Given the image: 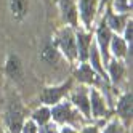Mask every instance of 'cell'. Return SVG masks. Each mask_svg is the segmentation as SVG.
Listing matches in <instances>:
<instances>
[{
    "mask_svg": "<svg viewBox=\"0 0 133 133\" xmlns=\"http://www.w3.org/2000/svg\"><path fill=\"white\" fill-rule=\"evenodd\" d=\"M42 61L48 63V64H53L58 61V50L53 43H46L42 50Z\"/></svg>",
    "mask_w": 133,
    "mask_h": 133,
    "instance_id": "obj_17",
    "label": "cell"
},
{
    "mask_svg": "<svg viewBox=\"0 0 133 133\" xmlns=\"http://www.w3.org/2000/svg\"><path fill=\"white\" fill-rule=\"evenodd\" d=\"M75 75H77V79H79V80L87 82V83H98V82H99L98 75L95 74V71L91 69V66H88L87 63H82V66L77 69Z\"/></svg>",
    "mask_w": 133,
    "mask_h": 133,
    "instance_id": "obj_13",
    "label": "cell"
},
{
    "mask_svg": "<svg viewBox=\"0 0 133 133\" xmlns=\"http://www.w3.org/2000/svg\"><path fill=\"white\" fill-rule=\"evenodd\" d=\"M21 133H39V128H37L34 120H27L26 123H23Z\"/></svg>",
    "mask_w": 133,
    "mask_h": 133,
    "instance_id": "obj_22",
    "label": "cell"
},
{
    "mask_svg": "<svg viewBox=\"0 0 133 133\" xmlns=\"http://www.w3.org/2000/svg\"><path fill=\"white\" fill-rule=\"evenodd\" d=\"M116 8L122 13H127L131 10V0H116Z\"/></svg>",
    "mask_w": 133,
    "mask_h": 133,
    "instance_id": "obj_21",
    "label": "cell"
},
{
    "mask_svg": "<svg viewBox=\"0 0 133 133\" xmlns=\"http://www.w3.org/2000/svg\"><path fill=\"white\" fill-rule=\"evenodd\" d=\"M90 43H91V35L90 34L77 32V35H75V45H77V56L80 58L82 63H85V61L88 59Z\"/></svg>",
    "mask_w": 133,
    "mask_h": 133,
    "instance_id": "obj_8",
    "label": "cell"
},
{
    "mask_svg": "<svg viewBox=\"0 0 133 133\" xmlns=\"http://www.w3.org/2000/svg\"><path fill=\"white\" fill-rule=\"evenodd\" d=\"M51 117L59 122V123H80V117H79V112L74 111L71 108L69 103H63V104H55L53 111H50Z\"/></svg>",
    "mask_w": 133,
    "mask_h": 133,
    "instance_id": "obj_1",
    "label": "cell"
},
{
    "mask_svg": "<svg viewBox=\"0 0 133 133\" xmlns=\"http://www.w3.org/2000/svg\"><path fill=\"white\" fill-rule=\"evenodd\" d=\"M88 59L91 63V69H95L99 75H104L106 77V72L101 68V59H99V53H98V46L96 43H90V48H88Z\"/></svg>",
    "mask_w": 133,
    "mask_h": 133,
    "instance_id": "obj_14",
    "label": "cell"
},
{
    "mask_svg": "<svg viewBox=\"0 0 133 133\" xmlns=\"http://www.w3.org/2000/svg\"><path fill=\"white\" fill-rule=\"evenodd\" d=\"M125 26H127V27H125V39H123V40L131 45V35H133V26H131V21L127 23Z\"/></svg>",
    "mask_w": 133,
    "mask_h": 133,
    "instance_id": "obj_23",
    "label": "cell"
},
{
    "mask_svg": "<svg viewBox=\"0 0 133 133\" xmlns=\"http://www.w3.org/2000/svg\"><path fill=\"white\" fill-rule=\"evenodd\" d=\"M63 133H75L72 128H63Z\"/></svg>",
    "mask_w": 133,
    "mask_h": 133,
    "instance_id": "obj_27",
    "label": "cell"
},
{
    "mask_svg": "<svg viewBox=\"0 0 133 133\" xmlns=\"http://www.w3.org/2000/svg\"><path fill=\"white\" fill-rule=\"evenodd\" d=\"M5 72L10 79L13 80H19L23 77V64L21 59L16 55H10L6 59V66H5Z\"/></svg>",
    "mask_w": 133,
    "mask_h": 133,
    "instance_id": "obj_7",
    "label": "cell"
},
{
    "mask_svg": "<svg viewBox=\"0 0 133 133\" xmlns=\"http://www.w3.org/2000/svg\"><path fill=\"white\" fill-rule=\"evenodd\" d=\"M39 133H58V131H56L55 125H46L45 123V125H42V128L39 130Z\"/></svg>",
    "mask_w": 133,
    "mask_h": 133,
    "instance_id": "obj_25",
    "label": "cell"
},
{
    "mask_svg": "<svg viewBox=\"0 0 133 133\" xmlns=\"http://www.w3.org/2000/svg\"><path fill=\"white\" fill-rule=\"evenodd\" d=\"M50 117H51L50 109H46V108H40V109L34 111V114H32L34 122H37L39 125H45V123L50 120Z\"/></svg>",
    "mask_w": 133,
    "mask_h": 133,
    "instance_id": "obj_18",
    "label": "cell"
},
{
    "mask_svg": "<svg viewBox=\"0 0 133 133\" xmlns=\"http://www.w3.org/2000/svg\"><path fill=\"white\" fill-rule=\"evenodd\" d=\"M109 42H111V31L106 26V23H103L98 29V43L101 46V55H103L104 61H108V56H109V53H108Z\"/></svg>",
    "mask_w": 133,
    "mask_h": 133,
    "instance_id": "obj_10",
    "label": "cell"
},
{
    "mask_svg": "<svg viewBox=\"0 0 133 133\" xmlns=\"http://www.w3.org/2000/svg\"><path fill=\"white\" fill-rule=\"evenodd\" d=\"M58 45L63 50V53L69 59L77 58V45H75V35L72 34L71 29H63L58 34Z\"/></svg>",
    "mask_w": 133,
    "mask_h": 133,
    "instance_id": "obj_2",
    "label": "cell"
},
{
    "mask_svg": "<svg viewBox=\"0 0 133 133\" xmlns=\"http://www.w3.org/2000/svg\"><path fill=\"white\" fill-rule=\"evenodd\" d=\"M123 18L122 16H114V15H108V23H106V26L108 27H112L114 31H117V32H120L122 31V27H123Z\"/></svg>",
    "mask_w": 133,
    "mask_h": 133,
    "instance_id": "obj_20",
    "label": "cell"
},
{
    "mask_svg": "<svg viewBox=\"0 0 133 133\" xmlns=\"http://www.w3.org/2000/svg\"><path fill=\"white\" fill-rule=\"evenodd\" d=\"M90 114H93V117H106V104H104V99L101 98L98 90H90Z\"/></svg>",
    "mask_w": 133,
    "mask_h": 133,
    "instance_id": "obj_6",
    "label": "cell"
},
{
    "mask_svg": "<svg viewBox=\"0 0 133 133\" xmlns=\"http://www.w3.org/2000/svg\"><path fill=\"white\" fill-rule=\"evenodd\" d=\"M117 112L125 123H128L131 120V93H125L120 98V101L117 104Z\"/></svg>",
    "mask_w": 133,
    "mask_h": 133,
    "instance_id": "obj_11",
    "label": "cell"
},
{
    "mask_svg": "<svg viewBox=\"0 0 133 133\" xmlns=\"http://www.w3.org/2000/svg\"><path fill=\"white\" fill-rule=\"evenodd\" d=\"M95 11H96V0H80V15L85 26L90 27Z\"/></svg>",
    "mask_w": 133,
    "mask_h": 133,
    "instance_id": "obj_9",
    "label": "cell"
},
{
    "mask_svg": "<svg viewBox=\"0 0 133 133\" xmlns=\"http://www.w3.org/2000/svg\"><path fill=\"white\" fill-rule=\"evenodd\" d=\"M6 123H8V130L10 133H21V128H23V112H21V108L19 104L13 103L6 111Z\"/></svg>",
    "mask_w": 133,
    "mask_h": 133,
    "instance_id": "obj_3",
    "label": "cell"
},
{
    "mask_svg": "<svg viewBox=\"0 0 133 133\" xmlns=\"http://www.w3.org/2000/svg\"><path fill=\"white\" fill-rule=\"evenodd\" d=\"M104 133H120V127H119V123H117V122L109 123L108 128L104 130Z\"/></svg>",
    "mask_w": 133,
    "mask_h": 133,
    "instance_id": "obj_24",
    "label": "cell"
},
{
    "mask_svg": "<svg viewBox=\"0 0 133 133\" xmlns=\"http://www.w3.org/2000/svg\"><path fill=\"white\" fill-rule=\"evenodd\" d=\"M72 103L75 108H79L85 117H90V96H88V90L85 87H79L72 95Z\"/></svg>",
    "mask_w": 133,
    "mask_h": 133,
    "instance_id": "obj_5",
    "label": "cell"
},
{
    "mask_svg": "<svg viewBox=\"0 0 133 133\" xmlns=\"http://www.w3.org/2000/svg\"><path fill=\"white\" fill-rule=\"evenodd\" d=\"M109 74H111V77L114 82H119L122 79V75H123V66L117 61H112L109 64Z\"/></svg>",
    "mask_w": 133,
    "mask_h": 133,
    "instance_id": "obj_19",
    "label": "cell"
},
{
    "mask_svg": "<svg viewBox=\"0 0 133 133\" xmlns=\"http://www.w3.org/2000/svg\"><path fill=\"white\" fill-rule=\"evenodd\" d=\"M71 87V82L63 83L61 87H53V88H45L40 95V99L45 104H58V101L64 96V93Z\"/></svg>",
    "mask_w": 133,
    "mask_h": 133,
    "instance_id": "obj_4",
    "label": "cell"
},
{
    "mask_svg": "<svg viewBox=\"0 0 133 133\" xmlns=\"http://www.w3.org/2000/svg\"><path fill=\"white\" fill-rule=\"evenodd\" d=\"M111 50L114 53L116 58H123V56L127 55V42L120 39V37H111Z\"/></svg>",
    "mask_w": 133,
    "mask_h": 133,
    "instance_id": "obj_15",
    "label": "cell"
},
{
    "mask_svg": "<svg viewBox=\"0 0 133 133\" xmlns=\"http://www.w3.org/2000/svg\"><path fill=\"white\" fill-rule=\"evenodd\" d=\"M61 8H63V13L66 21H69L71 24H77V15H75V8L72 5L71 0H61Z\"/></svg>",
    "mask_w": 133,
    "mask_h": 133,
    "instance_id": "obj_16",
    "label": "cell"
},
{
    "mask_svg": "<svg viewBox=\"0 0 133 133\" xmlns=\"http://www.w3.org/2000/svg\"><path fill=\"white\" fill-rule=\"evenodd\" d=\"M82 133H98L96 127H87L85 130H82Z\"/></svg>",
    "mask_w": 133,
    "mask_h": 133,
    "instance_id": "obj_26",
    "label": "cell"
},
{
    "mask_svg": "<svg viewBox=\"0 0 133 133\" xmlns=\"http://www.w3.org/2000/svg\"><path fill=\"white\" fill-rule=\"evenodd\" d=\"M8 3H10V11L15 19H23L27 15V10H29L27 0H8Z\"/></svg>",
    "mask_w": 133,
    "mask_h": 133,
    "instance_id": "obj_12",
    "label": "cell"
}]
</instances>
